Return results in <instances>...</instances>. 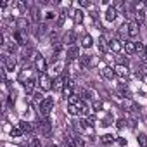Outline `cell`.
<instances>
[{
	"label": "cell",
	"mask_w": 147,
	"mask_h": 147,
	"mask_svg": "<svg viewBox=\"0 0 147 147\" xmlns=\"http://www.w3.org/2000/svg\"><path fill=\"white\" fill-rule=\"evenodd\" d=\"M128 36H130V35H128V24H121L119 30H118V38H119L123 43H126V42H128V40H126Z\"/></svg>",
	"instance_id": "8992f818"
},
{
	"label": "cell",
	"mask_w": 147,
	"mask_h": 147,
	"mask_svg": "<svg viewBox=\"0 0 147 147\" xmlns=\"http://www.w3.org/2000/svg\"><path fill=\"white\" fill-rule=\"evenodd\" d=\"M36 125H38V128H40L42 135H49V133H50V130H52V126H50V119H49V118H42Z\"/></svg>",
	"instance_id": "3957f363"
},
{
	"label": "cell",
	"mask_w": 147,
	"mask_h": 147,
	"mask_svg": "<svg viewBox=\"0 0 147 147\" xmlns=\"http://www.w3.org/2000/svg\"><path fill=\"white\" fill-rule=\"evenodd\" d=\"M118 144L119 145H126V138H118Z\"/></svg>",
	"instance_id": "ab89813d"
},
{
	"label": "cell",
	"mask_w": 147,
	"mask_h": 147,
	"mask_svg": "<svg viewBox=\"0 0 147 147\" xmlns=\"http://www.w3.org/2000/svg\"><path fill=\"white\" fill-rule=\"evenodd\" d=\"M83 21V12L82 11H75V23H82Z\"/></svg>",
	"instance_id": "f546056e"
},
{
	"label": "cell",
	"mask_w": 147,
	"mask_h": 147,
	"mask_svg": "<svg viewBox=\"0 0 147 147\" xmlns=\"http://www.w3.org/2000/svg\"><path fill=\"white\" fill-rule=\"evenodd\" d=\"M73 42H75V33H66L64 35V38H62V43H67L69 47H73Z\"/></svg>",
	"instance_id": "ffe728a7"
},
{
	"label": "cell",
	"mask_w": 147,
	"mask_h": 147,
	"mask_svg": "<svg viewBox=\"0 0 147 147\" xmlns=\"http://www.w3.org/2000/svg\"><path fill=\"white\" fill-rule=\"evenodd\" d=\"M128 35H130L131 38L138 36V23H137V21H131V23H128Z\"/></svg>",
	"instance_id": "8fae6325"
},
{
	"label": "cell",
	"mask_w": 147,
	"mask_h": 147,
	"mask_svg": "<svg viewBox=\"0 0 147 147\" xmlns=\"http://www.w3.org/2000/svg\"><path fill=\"white\" fill-rule=\"evenodd\" d=\"M145 76H147V73H145Z\"/></svg>",
	"instance_id": "7bdbcfd3"
},
{
	"label": "cell",
	"mask_w": 147,
	"mask_h": 147,
	"mask_svg": "<svg viewBox=\"0 0 147 147\" xmlns=\"http://www.w3.org/2000/svg\"><path fill=\"white\" fill-rule=\"evenodd\" d=\"M114 73H116V76H119V78H126V75H128V67L118 64V66L114 67Z\"/></svg>",
	"instance_id": "5bb4252c"
},
{
	"label": "cell",
	"mask_w": 147,
	"mask_h": 147,
	"mask_svg": "<svg viewBox=\"0 0 147 147\" xmlns=\"http://www.w3.org/2000/svg\"><path fill=\"white\" fill-rule=\"evenodd\" d=\"M19 128L23 130V133H31L35 130V125L30 123V121H26V119H21L19 121Z\"/></svg>",
	"instance_id": "ba28073f"
},
{
	"label": "cell",
	"mask_w": 147,
	"mask_h": 147,
	"mask_svg": "<svg viewBox=\"0 0 147 147\" xmlns=\"http://www.w3.org/2000/svg\"><path fill=\"white\" fill-rule=\"evenodd\" d=\"M97 45H99L100 52H107V49H109V42L106 40V36H100V38L97 40Z\"/></svg>",
	"instance_id": "2e32d148"
},
{
	"label": "cell",
	"mask_w": 147,
	"mask_h": 147,
	"mask_svg": "<svg viewBox=\"0 0 147 147\" xmlns=\"http://www.w3.org/2000/svg\"><path fill=\"white\" fill-rule=\"evenodd\" d=\"M100 142H102L104 145H109V144H113V142H114V137H113L111 133H106V135H102V137H100Z\"/></svg>",
	"instance_id": "cb8c5ba5"
},
{
	"label": "cell",
	"mask_w": 147,
	"mask_h": 147,
	"mask_svg": "<svg viewBox=\"0 0 147 147\" xmlns=\"http://www.w3.org/2000/svg\"><path fill=\"white\" fill-rule=\"evenodd\" d=\"M145 5H147V2H145Z\"/></svg>",
	"instance_id": "ee69618b"
},
{
	"label": "cell",
	"mask_w": 147,
	"mask_h": 147,
	"mask_svg": "<svg viewBox=\"0 0 147 147\" xmlns=\"http://www.w3.org/2000/svg\"><path fill=\"white\" fill-rule=\"evenodd\" d=\"M4 67H5L7 71H14V67H16V59H14V55H5V57H4Z\"/></svg>",
	"instance_id": "52a82bcc"
},
{
	"label": "cell",
	"mask_w": 147,
	"mask_h": 147,
	"mask_svg": "<svg viewBox=\"0 0 147 147\" xmlns=\"http://www.w3.org/2000/svg\"><path fill=\"white\" fill-rule=\"evenodd\" d=\"M100 75H102L106 80H113V78L116 76V73H114V69H111L109 66H104V67L100 69Z\"/></svg>",
	"instance_id": "9c48e42d"
},
{
	"label": "cell",
	"mask_w": 147,
	"mask_h": 147,
	"mask_svg": "<svg viewBox=\"0 0 147 147\" xmlns=\"http://www.w3.org/2000/svg\"><path fill=\"white\" fill-rule=\"evenodd\" d=\"M35 66L40 71V75H42V73H45V69H47V62H45V59L40 54H35Z\"/></svg>",
	"instance_id": "277c9868"
},
{
	"label": "cell",
	"mask_w": 147,
	"mask_h": 147,
	"mask_svg": "<svg viewBox=\"0 0 147 147\" xmlns=\"http://www.w3.org/2000/svg\"><path fill=\"white\" fill-rule=\"evenodd\" d=\"M111 121H113V116H111V114H107V116H106V118L102 119L100 126H109V123H111Z\"/></svg>",
	"instance_id": "4dcf8cb0"
},
{
	"label": "cell",
	"mask_w": 147,
	"mask_h": 147,
	"mask_svg": "<svg viewBox=\"0 0 147 147\" xmlns=\"http://www.w3.org/2000/svg\"><path fill=\"white\" fill-rule=\"evenodd\" d=\"M31 52H33V49H31V47H26V49L23 50V59H28V57L31 55Z\"/></svg>",
	"instance_id": "1f68e13d"
},
{
	"label": "cell",
	"mask_w": 147,
	"mask_h": 147,
	"mask_svg": "<svg viewBox=\"0 0 147 147\" xmlns=\"http://www.w3.org/2000/svg\"><path fill=\"white\" fill-rule=\"evenodd\" d=\"M54 18V12H47V16H45V19L49 21V19H52Z\"/></svg>",
	"instance_id": "60d3db41"
},
{
	"label": "cell",
	"mask_w": 147,
	"mask_h": 147,
	"mask_svg": "<svg viewBox=\"0 0 147 147\" xmlns=\"http://www.w3.org/2000/svg\"><path fill=\"white\" fill-rule=\"evenodd\" d=\"M30 16H31V19H33V23H38V19H40L38 7H31V9H30Z\"/></svg>",
	"instance_id": "7402d4cb"
},
{
	"label": "cell",
	"mask_w": 147,
	"mask_h": 147,
	"mask_svg": "<svg viewBox=\"0 0 147 147\" xmlns=\"http://www.w3.org/2000/svg\"><path fill=\"white\" fill-rule=\"evenodd\" d=\"M116 16H118V12H116V7H114V5H109V7H107V11H106V21L113 23V21L116 19Z\"/></svg>",
	"instance_id": "30bf717a"
},
{
	"label": "cell",
	"mask_w": 147,
	"mask_h": 147,
	"mask_svg": "<svg viewBox=\"0 0 147 147\" xmlns=\"http://www.w3.org/2000/svg\"><path fill=\"white\" fill-rule=\"evenodd\" d=\"M135 45H137V52H145V45L142 42H137Z\"/></svg>",
	"instance_id": "836d02e7"
},
{
	"label": "cell",
	"mask_w": 147,
	"mask_h": 147,
	"mask_svg": "<svg viewBox=\"0 0 147 147\" xmlns=\"http://www.w3.org/2000/svg\"><path fill=\"white\" fill-rule=\"evenodd\" d=\"M66 80H67V78H62V76H61V78H57V80H54V82H52V88H54L55 92L62 90V88H64V82H66Z\"/></svg>",
	"instance_id": "9a60e30c"
},
{
	"label": "cell",
	"mask_w": 147,
	"mask_h": 147,
	"mask_svg": "<svg viewBox=\"0 0 147 147\" xmlns=\"http://www.w3.org/2000/svg\"><path fill=\"white\" fill-rule=\"evenodd\" d=\"M80 67L82 69L90 67V55H80Z\"/></svg>",
	"instance_id": "ac0fdd59"
},
{
	"label": "cell",
	"mask_w": 147,
	"mask_h": 147,
	"mask_svg": "<svg viewBox=\"0 0 147 147\" xmlns=\"http://www.w3.org/2000/svg\"><path fill=\"white\" fill-rule=\"evenodd\" d=\"M82 45H83L85 49H90V47L94 45V40H92V36H90V35H85V36H83V40H82Z\"/></svg>",
	"instance_id": "603a6c76"
},
{
	"label": "cell",
	"mask_w": 147,
	"mask_h": 147,
	"mask_svg": "<svg viewBox=\"0 0 147 147\" xmlns=\"http://www.w3.org/2000/svg\"><path fill=\"white\" fill-rule=\"evenodd\" d=\"M64 23H66V11H61V12H59V19H57L55 28H62Z\"/></svg>",
	"instance_id": "d4e9b609"
},
{
	"label": "cell",
	"mask_w": 147,
	"mask_h": 147,
	"mask_svg": "<svg viewBox=\"0 0 147 147\" xmlns=\"http://www.w3.org/2000/svg\"><path fill=\"white\" fill-rule=\"evenodd\" d=\"M116 126H118V128H123V126H125V119H123V118L118 119V121H116Z\"/></svg>",
	"instance_id": "8d00e7d4"
},
{
	"label": "cell",
	"mask_w": 147,
	"mask_h": 147,
	"mask_svg": "<svg viewBox=\"0 0 147 147\" xmlns=\"http://www.w3.org/2000/svg\"><path fill=\"white\" fill-rule=\"evenodd\" d=\"M30 147H42V144H40V140H38V138H35V137H33V138L30 140Z\"/></svg>",
	"instance_id": "d6a6232c"
},
{
	"label": "cell",
	"mask_w": 147,
	"mask_h": 147,
	"mask_svg": "<svg viewBox=\"0 0 147 147\" xmlns=\"http://www.w3.org/2000/svg\"><path fill=\"white\" fill-rule=\"evenodd\" d=\"M121 45H125V43H123L119 38H113V40L109 42V49H111L113 52H116V54L121 50Z\"/></svg>",
	"instance_id": "7c38bea8"
},
{
	"label": "cell",
	"mask_w": 147,
	"mask_h": 147,
	"mask_svg": "<svg viewBox=\"0 0 147 147\" xmlns=\"http://www.w3.org/2000/svg\"><path fill=\"white\" fill-rule=\"evenodd\" d=\"M82 97H83V99H92L94 95H92L90 90H83V92H82Z\"/></svg>",
	"instance_id": "e575fe53"
},
{
	"label": "cell",
	"mask_w": 147,
	"mask_h": 147,
	"mask_svg": "<svg viewBox=\"0 0 147 147\" xmlns=\"http://www.w3.org/2000/svg\"><path fill=\"white\" fill-rule=\"evenodd\" d=\"M73 144H75V147H85V142L80 135H75L73 137Z\"/></svg>",
	"instance_id": "484cf974"
},
{
	"label": "cell",
	"mask_w": 147,
	"mask_h": 147,
	"mask_svg": "<svg viewBox=\"0 0 147 147\" xmlns=\"http://www.w3.org/2000/svg\"><path fill=\"white\" fill-rule=\"evenodd\" d=\"M135 18H137V23H138V24H140V23H144V19H145L144 11H137V12H135Z\"/></svg>",
	"instance_id": "83f0119b"
},
{
	"label": "cell",
	"mask_w": 147,
	"mask_h": 147,
	"mask_svg": "<svg viewBox=\"0 0 147 147\" xmlns=\"http://www.w3.org/2000/svg\"><path fill=\"white\" fill-rule=\"evenodd\" d=\"M21 135H23V130H21L19 126H18V128H12V130H11V137H12V138H14V137H21Z\"/></svg>",
	"instance_id": "f1b7e54d"
},
{
	"label": "cell",
	"mask_w": 147,
	"mask_h": 147,
	"mask_svg": "<svg viewBox=\"0 0 147 147\" xmlns=\"http://www.w3.org/2000/svg\"><path fill=\"white\" fill-rule=\"evenodd\" d=\"M138 145L140 147H147V135L145 133H138Z\"/></svg>",
	"instance_id": "4316f807"
},
{
	"label": "cell",
	"mask_w": 147,
	"mask_h": 147,
	"mask_svg": "<svg viewBox=\"0 0 147 147\" xmlns=\"http://www.w3.org/2000/svg\"><path fill=\"white\" fill-rule=\"evenodd\" d=\"M125 52H126L128 55H131L133 52H137V45H135L133 42H126V43H125Z\"/></svg>",
	"instance_id": "d6986e66"
},
{
	"label": "cell",
	"mask_w": 147,
	"mask_h": 147,
	"mask_svg": "<svg viewBox=\"0 0 147 147\" xmlns=\"http://www.w3.org/2000/svg\"><path fill=\"white\" fill-rule=\"evenodd\" d=\"M18 28H19V31L21 33H26V31H30V23H28V19H24V18H21V19H18Z\"/></svg>",
	"instance_id": "4fadbf2b"
},
{
	"label": "cell",
	"mask_w": 147,
	"mask_h": 147,
	"mask_svg": "<svg viewBox=\"0 0 147 147\" xmlns=\"http://www.w3.org/2000/svg\"><path fill=\"white\" fill-rule=\"evenodd\" d=\"M66 55H67V62H71L73 59L80 57V49H78L76 45H73V47H67V52H66Z\"/></svg>",
	"instance_id": "5b68a950"
},
{
	"label": "cell",
	"mask_w": 147,
	"mask_h": 147,
	"mask_svg": "<svg viewBox=\"0 0 147 147\" xmlns=\"http://www.w3.org/2000/svg\"><path fill=\"white\" fill-rule=\"evenodd\" d=\"M33 99H35V100H40V102H42V100H43V99H42V92L35 94V97H33Z\"/></svg>",
	"instance_id": "74e56055"
},
{
	"label": "cell",
	"mask_w": 147,
	"mask_h": 147,
	"mask_svg": "<svg viewBox=\"0 0 147 147\" xmlns=\"http://www.w3.org/2000/svg\"><path fill=\"white\" fill-rule=\"evenodd\" d=\"M14 40H16L18 45H26V42H24V35H23L21 31H14Z\"/></svg>",
	"instance_id": "44dd1931"
},
{
	"label": "cell",
	"mask_w": 147,
	"mask_h": 147,
	"mask_svg": "<svg viewBox=\"0 0 147 147\" xmlns=\"http://www.w3.org/2000/svg\"><path fill=\"white\" fill-rule=\"evenodd\" d=\"M80 5H82V7H90L92 4H90V2H83V0H82V2H80Z\"/></svg>",
	"instance_id": "f35d334b"
},
{
	"label": "cell",
	"mask_w": 147,
	"mask_h": 147,
	"mask_svg": "<svg viewBox=\"0 0 147 147\" xmlns=\"http://www.w3.org/2000/svg\"><path fill=\"white\" fill-rule=\"evenodd\" d=\"M99 109H102V102L100 100H95L94 102V111H99Z\"/></svg>",
	"instance_id": "d590c367"
},
{
	"label": "cell",
	"mask_w": 147,
	"mask_h": 147,
	"mask_svg": "<svg viewBox=\"0 0 147 147\" xmlns=\"http://www.w3.org/2000/svg\"><path fill=\"white\" fill-rule=\"evenodd\" d=\"M145 54H147V45H145Z\"/></svg>",
	"instance_id": "b9f144b4"
},
{
	"label": "cell",
	"mask_w": 147,
	"mask_h": 147,
	"mask_svg": "<svg viewBox=\"0 0 147 147\" xmlns=\"http://www.w3.org/2000/svg\"><path fill=\"white\" fill-rule=\"evenodd\" d=\"M52 107H54V99H52V97H45V99L40 102V106H38L40 116H42V118H49Z\"/></svg>",
	"instance_id": "6da1fadb"
},
{
	"label": "cell",
	"mask_w": 147,
	"mask_h": 147,
	"mask_svg": "<svg viewBox=\"0 0 147 147\" xmlns=\"http://www.w3.org/2000/svg\"><path fill=\"white\" fill-rule=\"evenodd\" d=\"M38 87H40L42 92H47V90L52 88V80L47 76V73H42V75L38 76Z\"/></svg>",
	"instance_id": "7a4b0ae2"
},
{
	"label": "cell",
	"mask_w": 147,
	"mask_h": 147,
	"mask_svg": "<svg viewBox=\"0 0 147 147\" xmlns=\"http://www.w3.org/2000/svg\"><path fill=\"white\" fill-rule=\"evenodd\" d=\"M35 83H36V82H35V78H30V80L24 83V90H26V94H28V95H31V94H33V90H35Z\"/></svg>",
	"instance_id": "e0dca14e"
}]
</instances>
